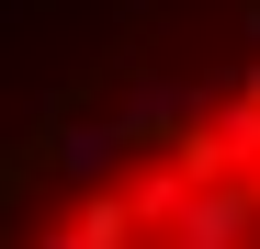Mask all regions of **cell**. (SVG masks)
<instances>
[{
    "instance_id": "6da1fadb",
    "label": "cell",
    "mask_w": 260,
    "mask_h": 249,
    "mask_svg": "<svg viewBox=\"0 0 260 249\" xmlns=\"http://www.w3.org/2000/svg\"><path fill=\"white\" fill-rule=\"evenodd\" d=\"M0 249H260V57L91 136Z\"/></svg>"
}]
</instances>
